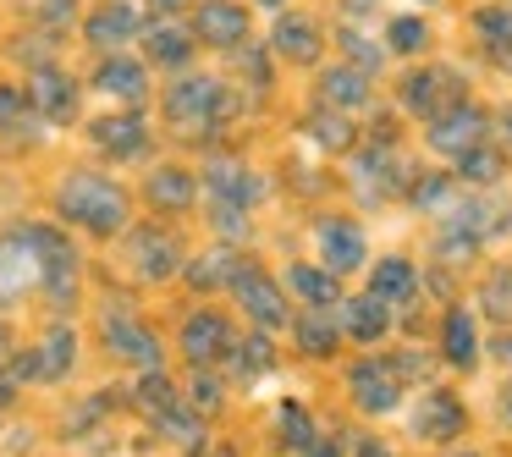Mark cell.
Wrapping results in <instances>:
<instances>
[{
    "label": "cell",
    "instance_id": "cell-1",
    "mask_svg": "<svg viewBox=\"0 0 512 457\" xmlns=\"http://www.w3.org/2000/svg\"><path fill=\"white\" fill-rule=\"evenodd\" d=\"M56 210L61 221L83 226V232L111 237L127 226V193L111 177H100V171H67V182L56 188Z\"/></svg>",
    "mask_w": 512,
    "mask_h": 457
},
{
    "label": "cell",
    "instance_id": "cell-2",
    "mask_svg": "<svg viewBox=\"0 0 512 457\" xmlns=\"http://www.w3.org/2000/svg\"><path fill=\"white\" fill-rule=\"evenodd\" d=\"M226 89L221 83H210V78H188V83H177V89L166 94V116L171 122H182V127H210V122H221L226 116Z\"/></svg>",
    "mask_w": 512,
    "mask_h": 457
},
{
    "label": "cell",
    "instance_id": "cell-3",
    "mask_svg": "<svg viewBox=\"0 0 512 457\" xmlns=\"http://www.w3.org/2000/svg\"><path fill=\"white\" fill-rule=\"evenodd\" d=\"M232 292L243 298V309L254 314V320L265 325V331H281V325L292 320V314H287V298H281V287L265 276V270H254V265L243 270V265H237V276H232Z\"/></svg>",
    "mask_w": 512,
    "mask_h": 457
},
{
    "label": "cell",
    "instance_id": "cell-4",
    "mask_svg": "<svg viewBox=\"0 0 512 457\" xmlns=\"http://www.w3.org/2000/svg\"><path fill=\"white\" fill-rule=\"evenodd\" d=\"M347 391H353V402L364 413H391L402 397V375L397 364H380V358H364V364L347 375Z\"/></svg>",
    "mask_w": 512,
    "mask_h": 457
},
{
    "label": "cell",
    "instance_id": "cell-5",
    "mask_svg": "<svg viewBox=\"0 0 512 457\" xmlns=\"http://www.w3.org/2000/svg\"><path fill=\"white\" fill-rule=\"evenodd\" d=\"M402 105H408L413 116H441V111H452V105H463V94H457L452 72L424 67V72H408V78H402Z\"/></svg>",
    "mask_w": 512,
    "mask_h": 457
},
{
    "label": "cell",
    "instance_id": "cell-6",
    "mask_svg": "<svg viewBox=\"0 0 512 457\" xmlns=\"http://www.w3.org/2000/svg\"><path fill=\"white\" fill-rule=\"evenodd\" d=\"M430 144L441 155H468V149L485 144V116L474 105H452V111L430 116Z\"/></svg>",
    "mask_w": 512,
    "mask_h": 457
},
{
    "label": "cell",
    "instance_id": "cell-7",
    "mask_svg": "<svg viewBox=\"0 0 512 457\" xmlns=\"http://www.w3.org/2000/svg\"><path fill=\"white\" fill-rule=\"evenodd\" d=\"M105 347H111L116 358H127V364H138V369H160L155 331L138 325L133 314H105Z\"/></svg>",
    "mask_w": 512,
    "mask_h": 457
},
{
    "label": "cell",
    "instance_id": "cell-8",
    "mask_svg": "<svg viewBox=\"0 0 512 457\" xmlns=\"http://www.w3.org/2000/svg\"><path fill=\"white\" fill-rule=\"evenodd\" d=\"M193 34H199L204 45H215V50H237L248 39V12L237 6V0H199Z\"/></svg>",
    "mask_w": 512,
    "mask_h": 457
},
{
    "label": "cell",
    "instance_id": "cell-9",
    "mask_svg": "<svg viewBox=\"0 0 512 457\" xmlns=\"http://www.w3.org/2000/svg\"><path fill=\"white\" fill-rule=\"evenodd\" d=\"M23 94L39 116H50V122H72V116H78V89H72V78L56 67H39Z\"/></svg>",
    "mask_w": 512,
    "mask_h": 457
},
{
    "label": "cell",
    "instance_id": "cell-10",
    "mask_svg": "<svg viewBox=\"0 0 512 457\" xmlns=\"http://www.w3.org/2000/svg\"><path fill=\"white\" fill-rule=\"evenodd\" d=\"M182 353H188L193 364H215V358H226L232 353V325H226L215 309H199L188 325H182Z\"/></svg>",
    "mask_w": 512,
    "mask_h": 457
},
{
    "label": "cell",
    "instance_id": "cell-11",
    "mask_svg": "<svg viewBox=\"0 0 512 457\" xmlns=\"http://www.w3.org/2000/svg\"><path fill=\"white\" fill-rule=\"evenodd\" d=\"M133 265H138L144 281H166V276H177L182 254H177V243H171L160 226H144V232L133 237Z\"/></svg>",
    "mask_w": 512,
    "mask_h": 457
},
{
    "label": "cell",
    "instance_id": "cell-12",
    "mask_svg": "<svg viewBox=\"0 0 512 457\" xmlns=\"http://www.w3.org/2000/svg\"><path fill=\"white\" fill-rule=\"evenodd\" d=\"M413 430H419L424 441H452V435L463 430V402H457L452 391H424L419 413H413Z\"/></svg>",
    "mask_w": 512,
    "mask_h": 457
},
{
    "label": "cell",
    "instance_id": "cell-13",
    "mask_svg": "<svg viewBox=\"0 0 512 457\" xmlns=\"http://www.w3.org/2000/svg\"><path fill=\"white\" fill-rule=\"evenodd\" d=\"M144 28V17H138V6H127V0H111V6H100V12L83 23V34H89V45H105V50H116V45H127V39Z\"/></svg>",
    "mask_w": 512,
    "mask_h": 457
},
{
    "label": "cell",
    "instance_id": "cell-14",
    "mask_svg": "<svg viewBox=\"0 0 512 457\" xmlns=\"http://www.w3.org/2000/svg\"><path fill=\"white\" fill-rule=\"evenodd\" d=\"M72 353H78V342H72L67 325H56V331L45 336V347L39 353H23L17 358V375H34V380H56L72 369Z\"/></svg>",
    "mask_w": 512,
    "mask_h": 457
},
{
    "label": "cell",
    "instance_id": "cell-15",
    "mask_svg": "<svg viewBox=\"0 0 512 457\" xmlns=\"http://www.w3.org/2000/svg\"><path fill=\"white\" fill-rule=\"evenodd\" d=\"M320 254H325V265H331V276L358 270L364 265V232H358L353 221H325L320 226Z\"/></svg>",
    "mask_w": 512,
    "mask_h": 457
},
{
    "label": "cell",
    "instance_id": "cell-16",
    "mask_svg": "<svg viewBox=\"0 0 512 457\" xmlns=\"http://www.w3.org/2000/svg\"><path fill=\"white\" fill-rule=\"evenodd\" d=\"M94 144L116 160H133V155H144L149 127H144V116H105V122H94Z\"/></svg>",
    "mask_w": 512,
    "mask_h": 457
},
{
    "label": "cell",
    "instance_id": "cell-17",
    "mask_svg": "<svg viewBox=\"0 0 512 457\" xmlns=\"http://www.w3.org/2000/svg\"><path fill=\"white\" fill-rule=\"evenodd\" d=\"M94 89L116 94V100H127V105H138V100L149 94V78H144V67H138V61H127V56H105V61H100V72H94Z\"/></svg>",
    "mask_w": 512,
    "mask_h": 457
},
{
    "label": "cell",
    "instance_id": "cell-18",
    "mask_svg": "<svg viewBox=\"0 0 512 457\" xmlns=\"http://www.w3.org/2000/svg\"><path fill=\"white\" fill-rule=\"evenodd\" d=\"M144 45H149V61H160V67H188L193 61V34L177 28V23L144 28Z\"/></svg>",
    "mask_w": 512,
    "mask_h": 457
},
{
    "label": "cell",
    "instance_id": "cell-19",
    "mask_svg": "<svg viewBox=\"0 0 512 457\" xmlns=\"http://www.w3.org/2000/svg\"><path fill=\"white\" fill-rule=\"evenodd\" d=\"M441 347H446V364L474 369V358H479V331H474V320H468V309H452V314H446Z\"/></svg>",
    "mask_w": 512,
    "mask_h": 457
},
{
    "label": "cell",
    "instance_id": "cell-20",
    "mask_svg": "<svg viewBox=\"0 0 512 457\" xmlns=\"http://www.w3.org/2000/svg\"><path fill=\"white\" fill-rule=\"evenodd\" d=\"M276 50L287 61H303V67H309V61H320V28H314L309 17H281L276 23Z\"/></svg>",
    "mask_w": 512,
    "mask_h": 457
},
{
    "label": "cell",
    "instance_id": "cell-21",
    "mask_svg": "<svg viewBox=\"0 0 512 457\" xmlns=\"http://www.w3.org/2000/svg\"><path fill=\"white\" fill-rule=\"evenodd\" d=\"M292 336H298V347L309 358H331L336 353V320L325 309H309V314H298L292 320Z\"/></svg>",
    "mask_w": 512,
    "mask_h": 457
},
{
    "label": "cell",
    "instance_id": "cell-22",
    "mask_svg": "<svg viewBox=\"0 0 512 457\" xmlns=\"http://www.w3.org/2000/svg\"><path fill=\"white\" fill-rule=\"evenodd\" d=\"M342 325H347V336H358V342H380V331L391 325V314H386V303L369 292V298H353L342 309Z\"/></svg>",
    "mask_w": 512,
    "mask_h": 457
},
{
    "label": "cell",
    "instance_id": "cell-23",
    "mask_svg": "<svg viewBox=\"0 0 512 457\" xmlns=\"http://www.w3.org/2000/svg\"><path fill=\"white\" fill-rule=\"evenodd\" d=\"M149 204H155V210H188L193 204V177L182 166H160L155 177H149Z\"/></svg>",
    "mask_w": 512,
    "mask_h": 457
},
{
    "label": "cell",
    "instance_id": "cell-24",
    "mask_svg": "<svg viewBox=\"0 0 512 457\" xmlns=\"http://www.w3.org/2000/svg\"><path fill=\"white\" fill-rule=\"evenodd\" d=\"M320 89H325V105H364L369 100V72L336 67V72H325V78H320Z\"/></svg>",
    "mask_w": 512,
    "mask_h": 457
},
{
    "label": "cell",
    "instance_id": "cell-25",
    "mask_svg": "<svg viewBox=\"0 0 512 457\" xmlns=\"http://www.w3.org/2000/svg\"><path fill=\"white\" fill-rule=\"evenodd\" d=\"M210 188H215V199H226V204H254L259 193H265L243 166H215L210 171Z\"/></svg>",
    "mask_w": 512,
    "mask_h": 457
},
{
    "label": "cell",
    "instance_id": "cell-26",
    "mask_svg": "<svg viewBox=\"0 0 512 457\" xmlns=\"http://www.w3.org/2000/svg\"><path fill=\"white\" fill-rule=\"evenodd\" d=\"M369 292H375L380 303H386V298H408V292H413V265H408V259H380L375 276H369Z\"/></svg>",
    "mask_w": 512,
    "mask_h": 457
},
{
    "label": "cell",
    "instance_id": "cell-27",
    "mask_svg": "<svg viewBox=\"0 0 512 457\" xmlns=\"http://www.w3.org/2000/svg\"><path fill=\"white\" fill-rule=\"evenodd\" d=\"M292 292H303L309 303H336L342 298L336 276H325V270H314V265H292Z\"/></svg>",
    "mask_w": 512,
    "mask_h": 457
},
{
    "label": "cell",
    "instance_id": "cell-28",
    "mask_svg": "<svg viewBox=\"0 0 512 457\" xmlns=\"http://www.w3.org/2000/svg\"><path fill=\"white\" fill-rule=\"evenodd\" d=\"M232 276H237V259L226 254V248H221V254H210V259H193V265H188V281H193V287H221V281L232 287Z\"/></svg>",
    "mask_w": 512,
    "mask_h": 457
},
{
    "label": "cell",
    "instance_id": "cell-29",
    "mask_svg": "<svg viewBox=\"0 0 512 457\" xmlns=\"http://www.w3.org/2000/svg\"><path fill=\"white\" fill-rule=\"evenodd\" d=\"M479 303H485L496 320H512V270H490V276H485V292H479Z\"/></svg>",
    "mask_w": 512,
    "mask_h": 457
},
{
    "label": "cell",
    "instance_id": "cell-30",
    "mask_svg": "<svg viewBox=\"0 0 512 457\" xmlns=\"http://www.w3.org/2000/svg\"><path fill=\"white\" fill-rule=\"evenodd\" d=\"M232 353H237V375H243V380H259L270 364H276V353H270V342H265V336H254V342L232 347Z\"/></svg>",
    "mask_w": 512,
    "mask_h": 457
},
{
    "label": "cell",
    "instance_id": "cell-31",
    "mask_svg": "<svg viewBox=\"0 0 512 457\" xmlns=\"http://www.w3.org/2000/svg\"><path fill=\"white\" fill-rule=\"evenodd\" d=\"M309 133L320 138L325 149H353V127H347V116H331V111H320L309 122Z\"/></svg>",
    "mask_w": 512,
    "mask_h": 457
},
{
    "label": "cell",
    "instance_id": "cell-32",
    "mask_svg": "<svg viewBox=\"0 0 512 457\" xmlns=\"http://www.w3.org/2000/svg\"><path fill=\"white\" fill-rule=\"evenodd\" d=\"M281 435H287V446H298V452H309V446H314L309 408H298V402H287V408H281Z\"/></svg>",
    "mask_w": 512,
    "mask_h": 457
},
{
    "label": "cell",
    "instance_id": "cell-33",
    "mask_svg": "<svg viewBox=\"0 0 512 457\" xmlns=\"http://www.w3.org/2000/svg\"><path fill=\"white\" fill-rule=\"evenodd\" d=\"M424 45H430V34H424L419 17H397V23H391V50L413 56V50H424Z\"/></svg>",
    "mask_w": 512,
    "mask_h": 457
},
{
    "label": "cell",
    "instance_id": "cell-34",
    "mask_svg": "<svg viewBox=\"0 0 512 457\" xmlns=\"http://www.w3.org/2000/svg\"><path fill=\"white\" fill-rule=\"evenodd\" d=\"M457 166H463V177H474V182H490V177L501 171V160L490 155L485 144H479V149H468V155H457Z\"/></svg>",
    "mask_w": 512,
    "mask_h": 457
},
{
    "label": "cell",
    "instance_id": "cell-35",
    "mask_svg": "<svg viewBox=\"0 0 512 457\" xmlns=\"http://www.w3.org/2000/svg\"><path fill=\"white\" fill-rule=\"evenodd\" d=\"M474 28L490 39V45H512V12H479Z\"/></svg>",
    "mask_w": 512,
    "mask_h": 457
},
{
    "label": "cell",
    "instance_id": "cell-36",
    "mask_svg": "<svg viewBox=\"0 0 512 457\" xmlns=\"http://www.w3.org/2000/svg\"><path fill=\"white\" fill-rule=\"evenodd\" d=\"M342 45H347V56L358 61V72H375L380 67V45H369L364 34H342Z\"/></svg>",
    "mask_w": 512,
    "mask_h": 457
},
{
    "label": "cell",
    "instance_id": "cell-37",
    "mask_svg": "<svg viewBox=\"0 0 512 457\" xmlns=\"http://www.w3.org/2000/svg\"><path fill=\"white\" fill-rule=\"evenodd\" d=\"M28 116V94L23 89H0V127H12Z\"/></svg>",
    "mask_w": 512,
    "mask_h": 457
},
{
    "label": "cell",
    "instance_id": "cell-38",
    "mask_svg": "<svg viewBox=\"0 0 512 457\" xmlns=\"http://www.w3.org/2000/svg\"><path fill=\"white\" fill-rule=\"evenodd\" d=\"M188 397H193V408H199V413H215V408H221V386H215V380H193V391H188Z\"/></svg>",
    "mask_w": 512,
    "mask_h": 457
},
{
    "label": "cell",
    "instance_id": "cell-39",
    "mask_svg": "<svg viewBox=\"0 0 512 457\" xmlns=\"http://www.w3.org/2000/svg\"><path fill=\"white\" fill-rule=\"evenodd\" d=\"M72 12H78V6H72V0H45V6H39V17H45V23H72Z\"/></svg>",
    "mask_w": 512,
    "mask_h": 457
},
{
    "label": "cell",
    "instance_id": "cell-40",
    "mask_svg": "<svg viewBox=\"0 0 512 457\" xmlns=\"http://www.w3.org/2000/svg\"><path fill=\"white\" fill-rule=\"evenodd\" d=\"M446 199V182L435 177V182H419V188H413V204H441Z\"/></svg>",
    "mask_w": 512,
    "mask_h": 457
},
{
    "label": "cell",
    "instance_id": "cell-41",
    "mask_svg": "<svg viewBox=\"0 0 512 457\" xmlns=\"http://www.w3.org/2000/svg\"><path fill=\"white\" fill-rule=\"evenodd\" d=\"M12 391H17V380L6 375V369H0V408H6V402H12Z\"/></svg>",
    "mask_w": 512,
    "mask_h": 457
},
{
    "label": "cell",
    "instance_id": "cell-42",
    "mask_svg": "<svg viewBox=\"0 0 512 457\" xmlns=\"http://www.w3.org/2000/svg\"><path fill=\"white\" fill-rule=\"evenodd\" d=\"M309 452H314V457H342V446H325L320 435H314V446H309Z\"/></svg>",
    "mask_w": 512,
    "mask_h": 457
},
{
    "label": "cell",
    "instance_id": "cell-43",
    "mask_svg": "<svg viewBox=\"0 0 512 457\" xmlns=\"http://www.w3.org/2000/svg\"><path fill=\"white\" fill-rule=\"evenodd\" d=\"M347 12H353V17H364V12H375V0H347Z\"/></svg>",
    "mask_w": 512,
    "mask_h": 457
},
{
    "label": "cell",
    "instance_id": "cell-44",
    "mask_svg": "<svg viewBox=\"0 0 512 457\" xmlns=\"http://www.w3.org/2000/svg\"><path fill=\"white\" fill-rule=\"evenodd\" d=\"M160 12H177V6H188V0H155Z\"/></svg>",
    "mask_w": 512,
    "mask_h": 457
},
{
    "label": "cell",
    "instance_id": "cell-45",
    "mask_svg": "<svg viewBox=\"0 0 512 457\" xmlns=\"http://www.w3.org/2000/svg\"><path fill=\"white\" fill-rule=\"evenodd\" d=\"M6 347H12V331H6V325H0V353H6Z\"/></svg>",
    "mask_w": 512,
    "mask_h": 457
},
{
    "label": "cell",
    "instance_id": "cell-46",
    "mask_svg": "<svg viewBox=\"0 0 512 457\" xmlns=\"http://www.w3.org/2000/svg\"><path fill=\"white\" fill-rule=\"evenodd\" d=\"M358 457H391V452H380V446H364V452H358Z\"/></svg>",
    "mask_w": 512,
    "mask_h": 457
},
{
    "label": "cell",
    "instance_id": "cell-47",
    "mask_svg": "<svg viewBox=\"0 0 512 457\" xmlns=\"http://www.w3.org/2000/svg\"><path fill=\"white\" fill-rule=\"evenodd\" d=\"M259 6H287V0H259Z\"/></svg>",
    "mask_w": 512,
    "mask_h": 457
}]
</instances>
